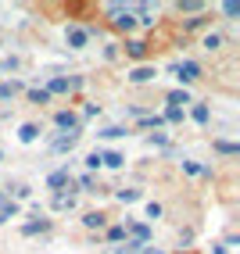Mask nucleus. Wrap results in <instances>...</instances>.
<instances>
[{
    "label": "nucleus",
    "instance_id": "nucleus-16",
    "mask_svg": "<svg viewBox=\"0 0 240 254\" xmlns=\"http://www.w3.org/2000/svg\"><path fill=\"white\" fill-rule=\"evenodd\" d=\"M47 97H50L47 90H32V100H36V104H47Z\"/></svg>",
    "mask_w": 240,
    "mask_h": 254
},
{
    "label": "nucleus",
    "instance_id": "nucleus-11",
    "mask_svg": "<svg viewBox=\"0 0 240 254\" xmlns=\"http://www.w3.org/2000/svg\"><path fill=\"white\" fill-rule=\"evenodd\" d=\"M100 161H104V165H111V168H118V165H122L126 158H122V154H104V158H100Z\"/></svg>",
    "mask_w": 240,
    "mask_h": 254
},
{
    "label": "nucleus",
    "instance_id": "nucleus-12",
    "mask_svg": "<svg viewBox=\"0 0 240 254\" xmlns=\"http://www.w3.org/2000/svg\"><path fill=\"white\" fill-rule=\"evenodd\" d=\"M68 183V172H54V176H50V186H65Z\"/></svg>",
    "mask_w": 240,
    "mask_h": 254
},
{
    "label": "nucleus",
    "instance_id": "nucleus-2",
    "mask_svg": "<svg viewBox=\"0 0 240 254\" xmlns=\"http://www.w3.org/2000/svg\"><path fill=\"white\" fill-rule=\"evenodd\" d=\"M197 75H201V68H197L194 61H186V64H179V79H183V82H190V79H197Z\"/></svg>",
    "mask_w": 240,
    "mask_h": 254
},
{
    "label": "nucleus",
    "instance_id": "nucleus-14",
    "mask_svg": "<svg viewBox=\"0 0 240 254\" xmlns=\"http://www.w3.org/2000/svg\"><path fill=\"white\" fill-rule=\"evenodd\" d=\"M204 47H208V50H219V47H222V36H208V40H204Z\"/></svg>",
    "mask_w": 240,
    "mask_h": 254
},
{
    "label": "nucleus",
    "instance_id": "nucleus-13",
    "mask_svg": "<svg viewBox=\"0 0 240 254\" xmlns=\"http://www.w3.org/2000/svg\"><path fill=\"white\" fill-rule=\"evenodd\" d=\"M222 11H226V14H240V4H237V0H226V4H222Z\"/></svg>",
    "mask_w": 240,
    "mask_h": 254
},
{
    "label": "nucleus",
    "instance_id": "nucleus-7",
    "mask_svg": "<svg viewBox=\"0 0 240 254\" xmlns=\"http://www.w3.org/2000/svg\"><path fill=\"white\" fill-rule=\"evenodd\" d=\"M82 222H86L90 229H100V226H104V215H97V211H93V215H86V218H82Z\"/></svg>",
    "mask_w": 240,
    "mask_h": 254
},
{
    "label": "nucleus",
    "instance_id": "nucleus-5",
    "mask_svg": "<svg viewBox=\"0 0 240 254\" xmlns=\"http://www.w3.org/2000/svg\"><path fill=\"white\" fill-rule=\"evenodd\" d=\"M36 126H22V132H18V136H22V143H32V140H36Z\"/></svg>",
    "mask_w": 240,
    "mask_h": 254
},
{
    "label": "nucleus",
    "instance_id": "nucleus-18",
    "mask_svg": "<svg viewBox=\"0 0 240 254\" xmlns=\"http://www.w3.org/2000/svg\"><path fill=\"white\" fill-rule=\"evenodd\" d=\"M0 222H4V218H0Z\"/></svg>",
    "mask_w": 240,
    "mask_h": 254
},
{
    "label": "nucleus",
    "instance_id": "nucleus-6",
    "mask_svg": "<svg viewBox=\"0 0 240 254\" xmlns=\"http://www.w3.org/2000/svg\"><path fill=\"white\" fill-rule=\"evenodd\" d=\"M68 86H76V82H68V79H54V82H50V93H65Z\"/></svg>",
    "mask_w": 240,
    "mask_h": 254
},
{
    "label": "nucleus",
    "instance_id": "nucleus-15",
    "mask_svg": "<svg viewBox=\"0 0 240 254\" xmlns=\"http://www.w3.org/2000/svg\"><path fill=\"white\" fill-rule=\"evenodd\" d=\"M194 118H197V122H208V108H204V104L194 108Z\"/></svg>",
    "mask_w": 240,
    "mask_h": 254
},
{
    "label": "nucleus",
    "instance_id": "nucleus-10",
    "mask_svg": "<svg viewBox=\"0 0 240 254\" xmlns=\"http://www.w3.org/2000/svg\"><path fill=\"white\" fill-rule=\"evenodd\" d=\"M151 75H154L151 68H136V72H133V82H147Z\"/></svg>",
    "mask_w": 240,
    "mask_h": 254
},
{
    "label": "nucleus",
    "instance_id": "nucleus-8",
    "mask_svg": "<svg viewBox=\"0 0 240 254\" xmlns=\"http://www.w3.org/2000/svg\"><path fill=\"white\" fill-rule=\"evenodd\" d=\"M115 254H144V244H136V240H133V244H126L122 251H115Z\"/></svg>",
    "mask_w": 240,
    "mask_h": 254
},
{
    "label": "nucleus",
    "instance_id": "nucleus-19",
    "mask_svg": "<svg viewBox=\"0 0 240 254\" xmlns=\"http://www.w3.org/2000/svg\"><path fill=\"white\" fill-rule=\"evenodd\" d=\"M0 161H4V158H0Z\"/></svg>",
    "mask_w": 240,
    "mask_h": 254
},
{
    "label": "nucleus",
    "instance_id": "nucleus-3",
    "mask_svg": "<svg viewBox=\"0 0 240 254\" xmlns=\"http://www.w3.org/2000/svg\"><path fill=\"white\" fill-rule=\"evenodd\" d=\"M86 40H90V36H86V29H72V32H68V43H72V47H82Z\"/></svg>",
    "mask_w": 240,
    "mask_h": 254
},
{
    "label": "nucleus",
    "instance_id": "nucleus-17",
    "mask_svg": "<svg viewBox=\"0 0 240 254\" xmlns=\"http://www.w3.org/2000/svg\"><path fill=\"white\" fill-rule=\"evenodd\" d=\"M136 197H140L136 190H122V193H118V200H136Z\"/></svg>",
    "mask_w": 240,
    "mask_h": 254
},
{
    "label": "nucleus",
    "instance_id": "nucleus-1",
    "mask_svg": "<svg viewBox=\"0 0 240 254\" xmlns=\"http://www.w3.org/2000/svg\"><path fill=\"white\" fill-rule=\"evenodd\" d=\"M58 126L68 129V132H76V129H79V118H76L72 111H61V115H58Z\"/></svg>",
    "mask_w": 240,
    "mask_h": 254
},
{
    "label": "nucleus",
    "instance_id": "nucleus-9",
    "mask_svg": "<svg viewBox=\"0 0 240 254\" xmlns=\"http://www.w3.org/2000/svg\"><path fill=\"white\" fill-rule=\"evenodd\" d=\"M129 54H133V58H144V54H147V43H140V40L129 43Z\"/></svg>",
    "mask_w": 240,
    "mask_h": 254
},
{
    "label": "nucleus",
    "instance_id": "nucleus-4",
    "mask_svg": "<svg viewBox=\"0 0 240 254\" xmlns=\"http://www.w3.org/2000/svg\"><path fill=\"white\" fill-rule=\"evenodd\" d=\"M79 140V132H68V136H61V140H54V150H68V147H72Z\"/></svg>",
    "mask_w": 240,
    "mask_h": 254
}]
</instances>
